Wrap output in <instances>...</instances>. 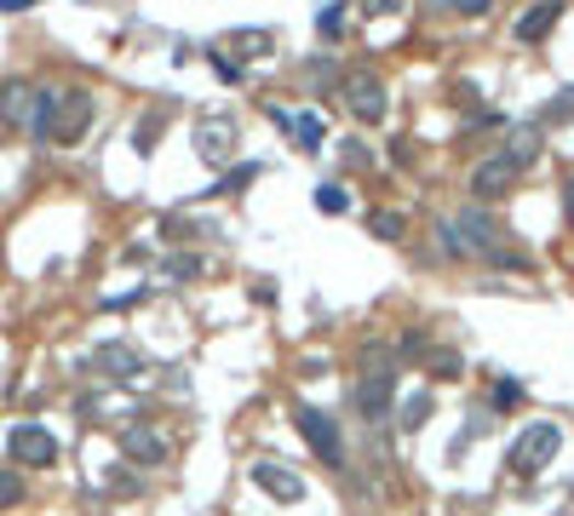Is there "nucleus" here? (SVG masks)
<instances>
[{"instance_id": "obj_18", "label": "nucleus", "mask_w": 574, "mask_h": 516, "mask_svg": "<svg viewBox=\"0 0 574 516\" xmlns=\"http://www.w3.org/2000/svg\"><path fill=\"white\" fill-rule=\"evenodd\" d=\"M293 138H299V149L311 155V149L322 144V115H316V110H311V115H299V121H293Z\"/></svg>"}, {"instance_id": "obj_17", "label": "nucleus", "mask_w": 574, "mask_h": 516, "mask_svg": "<svg viewBox=\"0 0 574 516\" xmlns=\"http://www.w3.org/2000/svg\"><path fill=\"white\" fill-rule=\"evenodd\" d=\"M254 178H259V167H254V161H241V167H230V172L218 178V184H213V195H241L247 184H254Z\"/></svg>"}, {"instance_id": "obj_11", "label": "nucleus", "mask_w": 574, "mask_h": 516, "mask_svg": "<svg viewBox=\"0 0 574 516\" xmlns=\"http://www.w3.org/2000/svg\"><path fill=\"white\" fill-rule=\"evenodd\" d=\"M98 373L104 379H115V384H133L138 373H144V356L133 350V345H121V339H110V345H98Z\"/></svg>"}, {"instance_id": "obj_27", "label": "nucleus", "mask_w": 574, "mask_h": 516, "mask_svg": "<svg viewBox=\"0 0 574 516\" xmlns=\"http://www.w3.org/2000/svg\"><path fill=\"white\" fill-rule=\"evenodd\" d=\"M18 500V476H0V505H12Z\"/></svg>"}, {"instance_id": "obj_3", "label": "nucleus", "mask_w": 574, "mask_h": 516, "mask_svg": "<svg viewBox=\"0 0 574 516\" xmlns=\"http://www.w3.org/2000/svg\"><path fill=\"white\" fill-rule=\"evenodd\" d=\"M92 126V92L87 87H69L53 98V133H46V144H75Z\"/></svg>"}, {"instance_id": "obj_25", "label": "nucleus", "mask_w": 574, "mask_h": 516, "mask_svg": "<svg viewBox=\"0 0 574 516\" xmlns=\"http://www.w3.org/2000/svg\"><path fill=\"white\" fill-rule=\"evenodd\" d=\"M299 373H305V379H328V361L311 356V361H299Z\"/></svg>"}, {"instance_id": "obj_13", "label": "nucleus", "mask_w": 574, "mask_h": 516, "mask_svg": "<svg viewBox=\"0 0 574 516\" xmlns=\"http://www.w3.org/2000/svg\"><path fill=\"white\" fill-rule=\"evenodd\" d=\"M460 236H465V253H494V242H500V229H494V218L488 213H477V206H471V213H460Z\"/></svg>"}, {"instance_id": "obj_26", "label": "nucleus", "mask_w": 574, "mask_h": 516, "mask_svg": "<svg viewBox=\"0 0 574 516\" xmlns=\"http://www.w3.org/2000/svg\"><path fill=\"white\" fill-rule=\"evenodd\" d=\"M339 23H345V12L328 7V12H322V35H339Z\"/></svg>"}, {"instance_id": "obj_22", "label": "nucleus", "mask_w": 574, "mask_h": 516, "mask_svg": "<svg viewBox=\"0 0 574 516\" xmlns=\"http://www.w3.org/2000/svg\"><path fill=\"white\" fill-rule=\"evenodd\" d=\"M368 229H373L380 242H396V236H403V213H373Z\"/></svg>"}, {"instance_id": "obj_10", "label": "nucleus", "mask_w": 574, "mask_h": 516, "mask_svg": "<svg viewBox=\"0 0 574 516\" xmlns=\"http://www.w3.org/2000/svg\"><path fill=\"white\" fill-rule=\"evenodd\" d=\"M471 190H477L483 201H500L517 190V167H511V155H488V161L471 172Z\"/></svg>"}, {"instance_id": "obj_28", "label": "nucleus", "mask_w": 574, "mask_h": 516, "mask_svg": "<svg viewBox=\"0 0 574 516\" xmlns=\"http://www.w3.org/2000/svg\"><path fill=\"white\" fill-rule=\"evenodd\" d=\"M569 494H574V482H569Z\"/></svg>"}, {"instance_id": "obj_24", "label": "nucleus", "mask_w": 574, "mask_h": 516, "mask_svg": "<svg viewBox=\"0 0 574 516\" xmlns=\"http://www.w3.org/2000/svg\"><path fill=\"white\" fill-rule=\"evenodd\" d=\"M316 206H322V213H345V190H339V184H322Z\"/></svg>"}, {"instance_id": "obj_9", "label": "nucleus", "mask_w": 574, "mask_h": 516, "mask_svg": "<svg viewBox=\"0 0 574 516\" xmlns=\"http://www.w3.org/2000/svg\"><path fill=\"white\" fill-rule=\"evenodd\" d=\"M121 453H127L133 464H167L172 442L156 425H127V430H121Z\"/></svg>"}, {"instance_id": "obj_21", "label": "nucleus", "mask_w": 574, "mask_h": 516, "mask_svg": "<svg viewBox=\"0 0 574 516\" xmlns=\"http://www.w3.org/2000/svg\"><path fill=\"white\" fill-rule=\"evenodd\" d=\"M569 115H574V87H563L552 103H545V115H540V121H545V126H558V121H569Z\"/></svg>"}, {"instance_id": "obj_6", "label": "nucleus", "mask_w": 574, "mask_h": 516, "mask_svg": "<svg viewBox=\"0 0 574 516\" xmlns=\"http://www.w3.org/2000/svg\"><path fill=\"white\" fill-rule=\"evenodd\" d=\"M195 155H202L207 167H224L236 155V121L230 115H202L195 121Z\"/></svg>"}, {"instance_id": "obj_5", "label": "nucleus", "mask_w": 574, "mask_h": 516, "mask_svg": "<svg viewBox=\"0 0 574 516\" xmlns=\"http://www.w3.org/2000/svg\"><path fill=\"white\" fill-rule=\"evenodd\" d=\"M7 453H12V464H30V471H41V464L58 459V436L46 430V425H12Z\"/></svg>"}, {"instance_id": "obj_20", "label": "nucleus", "mask_w": 574, "mask_h": 516, "mask_svg": "<svg viewBox=\"0 0 574 516\" xmlns=\"http://www.w3.org/2000/svg\"><path fill=\"white\" fill-rule=\"evenodd\" d=\"M167 276H172V281L202 276V258H195V253H172V258H167Z\"/></svg>"}, {"instance_id": "obj_8", "label": "nucleus", "mask_w": 574, "mask_h": 516, "mask_svg": "<svg viewBox=\"0 0 574 516\" xmlns=\"http://www.w3.org/2000/svg\"><path fill=\"white\" fill-rule=\"evenodd\" d=\"M293 425H299V436L328 459V464H339V425L328 419L322 407H293Z\"/></svg>"}, {"instance_id": "obj_23", "label": "nucleus", "mask_w": 574, "mask_h": 516, "mask_svg": "<svg viewBox=\"0 0 574 516\" xmlns=\"http://www.w3.org/2000/svg\"><path fill=\"white\" fill-rule=\"evenodd\" d=\"M431 373H437V379H460V356H454V350H437V356H431Z\"/></svg>"}, {"instance_id": "obj_14", "label": "nucleus", "mask_w": 574, "mask_h": 516, "mask_svg": "<svg viewBox=\"0 0 574 516\" xmlns=\"http://www.w3.org/2000/svg\"><path fill=\"white\" fill-rule=\"evenodd\" d=\"M224 52H236L241 64H254V58L270 52V35L265 30H236V35H224Z\"/></svg>"}, {"instance_id": "obj_15", "label": "nucleus", "mask_w": 574, "mask_h": 516, "mask_svg": "<svg viewBox=\"0 0 574 516\" xmlns=\"http://www.w3.org/2000/svg\"><path fill=\"white\" fill-rule=\"evenodd\" d=\"M506 155H511V167H517V172L529 167V161H540V126H517Z\"/></svg>"}, {"instance_id": "obj_1", "label": "nucleus", "mask_w": 574, "mask_h": 516, "mask_svg": "<svg viewBox=\"0 0 574 516\" xmlns=\"http://www.w3.org/2000/svg\"><path fill=\"white\" fill-rule=\"evenodd\" d=\"M558 448H563V430H558L552 419H534V425L511 442V471H517V476H540L545 464L558 459Z\"/></svg>"}, {"instance_id": "obj_12", "label": "nucleus", "mask_w": 574, "mask_h": 516, "mask_svg": "<svg viewBox=\"0 0 574 516\" xmlns=\"http://www.w3.org/2000/svg\"><path fill=\"white\" fill-rule=\"evenodd\" d=\"M35 98L41 92H30L23 81H7V87H0V121H7L12 133H30V126H35Z\"/></svg>"}, {"instance_id": "obj_19", "label": "nucleus", "mask_w": 574, "mask_h": 516, "mask_svg": "<svg viewBox=\"0 0 574 516\" xmlns=\"http://www.w3.org/2000/svg\"><path fill=\"white\" fill-rule=\"evenodd\" d=\"M426 419H431V396H426V391H414V396L403 402V430H419Z\"/></svg>"}, {"instance_id": "obj_7", "label": "nucleus", "mask_w": 574, "mask_h": 516, "mask_svg": "<svg viewBox=\"0 0 574 516\" xmlns=\"http://www.w3.org/2000/svg\"><path fill=\"white\" fill-rule=\"evenodd\" d=\"M345 103H351L362 121H385V81L368 69H351L345 75Z\"/></svg>"}, {"instance_id": "obj_16", "label": "nucleus", "mask_w": 574, "mask_h": 516, "mask_svg": "<svg viewBox=\"0 0 574 516\" xmlns=\"http://www.w3.org/2000/svg\"><path fill=\"white\" fill-rule=\"evenodd\" d=\"M558 18H563V7H534V12H522V18H517V35H522V41H540Z\"/></svg>"}, {"instance_id": "obj_4", "label": "nucleus", "mask_w": 574, "mask_h": 516, "mask_svg": "<svg viewBox=\"0 0 574 516\" xmlns=\"http://www.w3.org/2000/svg\"><path fill=\"white\" fill-rule=\"evenodd\" d=\"M247 476H254V487H259V494L282 500V505L305 500V476H299L293 464H282V459H254V464H247Z\"/></svg>"}, {"instance_id": "obj_2", "label": "nucleus", "mask_w": 574, "mask_h": 516, "mask_svg": "<svg viewBox=\"0 0 574 516\" xmlns=\"http://www.w3.org/2000/svg\"><path fill=\"white\" fill-rule=\"evenodd\" d=\"M368 361H373V373L357 379L351 402H357V413H362L368 425H385V419H391V373H385V350L368 345Z\"/></svg>"}]
</instances>
